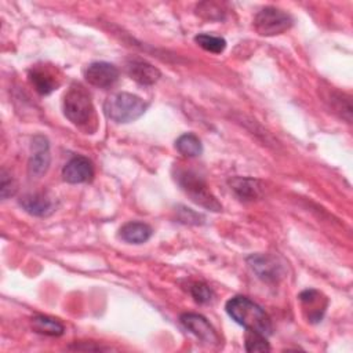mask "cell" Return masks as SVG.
I'll return each mask as SVG.
<instances>
[{
	"label": "cell",
	"mask_w": 353,
	"mask_h": 353,
	"mask_svg": "<svg viewBox=\"0 0 353 353\" xmlns=\"http://www.w3.org/2000/svg\"><path fill=\"white\" fill-rule=\"evenodd\" d=\"M225 309L234 321L243 326L247 331L261 334L267 338L272 335L273 327L269 316L260 305H257L247 297L230 298L226 302Z\"/></svg>",
	"instance_id": "cell-1"
},
{
	"label": "cell",
	"mask_w": 353,
	"mask_h": 353,
	"mask_svg": "<svg viewBox=\"0 0 353 353\" xmlns=\"http://www.w3.org/2000/svg\"><path fill=\"white\" fill-rule=\"evenodd\" d=\"M148 104L130 93H116L104 104L105 114L116 123L134 122L147 112Z\"/></svg>",
	"instance_id": "cell-2"
},
{
	"label": "cell",
	"mask_w": 353,
	"mask_h": 353,
	"mask_svg": "<svg viewBox=\"0 0 353 353\" xmlns=\"http://www.w3.org/2000/svg\"><path fill=\"white\" fill-rule=\"evenodd\" d=\"M64 113L76 126H86L90 123L94 114V106L90 94L82 84L73 83L66 91L64 98Z\"/></svg>",
	"instance_id": "cell-3"
},
{
	"label": "cell",
	"mask_w": 353,
	"mask_h": 353,
	"mask_svg": "<svg viewBox=\"0 0 353 353\" xmlns=\"http://www.w3.org/2000/svg\"><path fill=\"white\" fill-rule=\"evenodd\" d=\"M177 181L195 203H197L211 211H221L222 206L218 203V200L210 192L204 180L200 175H197L195 171L178 170Z\"/></svg>",
	"instance_id": "cell-4"
},
{
	"label": "cell",
	"mask_w": 353,
	"mask_h": 353,
	"mask_svg": "<svg viewBox=\"0 0 353 353\" xmlns=\"http://www.w3.org/2000/svg\"><path fill=\"white\" fill-rule=\"evenodd\" d=\"M293 25L291 17L275 8H267L261 10L254 19V28L263 36L282 35Z\"/></svg>",
	"instance_id": "cell-5"
},
{
	"label": "cell",
	"mask_w": 353,
	"mask_h": 353,
	"mask_svg": "<svg viewBox=\"0 0 353 353\" xmlns=\"http://www.w3.org/2000/svg\"><path fill=\"white\" fill-rule=\"evenodd\" d=\"M32 156L29 159L28 170L29 175L35 178H40L43 174L47 173L51 162L50 156V145L46 137L36 136L32 140Z\"/></svg>",
	"instance_id": "cell-6"
},
{
	"label": "cell",
	"mask_w": 353,
	"mask_h": 353,
	"mask_svg": "<svg viewBox=\"0 0 353 353\" xmlns=\"http://www.w3.org/2000/svg\"><path fill=\"white\" fill-rule=\"evenodd\" d=\"M86 80L98 88H110L119 79V71L108 62H93L86 69Z\"/></svg>",
	"instance_id": "cell-7"
},
{
	"label": "cell",
	"mask_w": 353,
	"mask_h": 353,
	"mask_svg": "<svg viewBox=\"0 0 353 353\" xmlns=\"http://www.w3.org/2000/svg\"><path fill=\"white\" fill-rule=\"evenodd\" d=\"M182 326L207 345L218 343L219 338L206 317L197 313H185L180 317Z\"/></svg>",
	"instance_id": "cell-8"
},
{
	"label": "cell",
	"mask_w": 353,
	"mask_h": 353,
	"mask_svg": "<svg viewBox=\"0 0 353 353\" xmlns=\"http://www.w3.org/2000/svg\"><path fill=\"white\" fill-rule=\"evenodd\" d=\"M62 177L69 184L88 182L94 177L93 163L84 156H76L65 165L62 170Z\"/></svg>",
	"instance_id": "cell-9"
},
{
	"label": "cell",
	"mask_w": 353,
	"mask_h": 353,
	"mask_svg": "<svg viewBox=\"0 0 353 353\" xmlns=\"http://www.w3.org/2000/svg\"><path fill=\"white\" fill-rule=\"evenodd\" d=\"M300 301L305 311L309 312L308 320L311 323H319L323 319V315L327 308L326 297L316 290H306L301 293Z\"/></svg>",
	"instance_id": "cell-10"
},
{
	"label": "cell",
	"mask_w": 353,
	"mask_h": 353,
	"mask_svg": "<svg viewBox=\"0 0 353 353\" xmlns=\"http://www.w3.org/2000/svg\"><path fill=\"white\" fill-rule=\"evenodd\" d=\"M127 72L132 79L143 86H152L160 79V71L143 60H132L127 64Z\"/></svg>",
	"instance_id": "cell-11"
},
{
	"label": "cell",
	"mask_w": 353,
	"mask_h": 353,
	"mask_svg": "<svg viewBox=\"0 0 353 353\" xmlns=\"http://www.w3.org/2000/svg\"><path fill=\"white\" fill-rule=\"evenodd\" d=\"M152 236V228L144 222H127L121 229V238L132 245H143Z\"/></svg>",
	"instance_id": "cell-12"
},
{
	"label": "cell",
	"mask_w": 353,
	"mask_h": 353,
	"mask_svg": "<svg viewBox=\"0 0 353 353\" xmlns=\"http://www.w3.org/2000/svg\"><path fill=\"white\" fill-rule=\"evenodd\" d=\"M249 264L263 280H276L280 273V267L268 256H253L249 258Z\"/></svg>",
	"instance_id": "cell-13"
},
{
	"label": "cell",
	"mask_w": 353,
	"mask_h": 353,
	"mask_svg": "<svg viewBox=\"0 0 353 353\" xmlns=\"http://www.w3.org/2000/svg\"><path fill=\"white\" fill-rule=\"evenodd\" d=\"M20 204L23 206V208L36 217H43L47 215L49 212H51L53 210V203L49 197H46L45 195L40 193H34V195H27L21 199Z\"/></svg>",
	"instance_id": "cell-14"
},
{
	"label": "cell",
	"mask_w": 353,
	"mask_h": 353,
	"mask_svg": "<svg viewBox=\"0 0 353 353\" xmlns=\"http://www.w3.org/2000/svg\"><path fill=\"white\" fill-rule=\"evenodd\" d=\"M29 79H31V83L34 84L35 90L42 95L51 94L58 86L54 75L50 73L47 69L35 68L34 71H31Z\"/></svg>",
	"instance_id": "cell-15"
},
{
	"label": "cell",
	"mask_w": 353,
	"mask_h": 353,
	"mask_svg": "<svg viewBox=\"0 0 353 353\" xmlns=\"http://www.w3.org/2000/svg\"><path fill=\"white\" fill-rule=\"evenodd\" d=\"M177 151L186 158H197L203 152L200 140L195 134H184L175 141Z\"/></svg>",
	"instance_id": "cell-16"
},
{
	"label": "cell",
	"mask_w": 353,
	"mask_h": 353,
	"mask_svg": "<svg viewBox=\"0 0 353 353\" xmlns=\"http://www.w3.org/2000/svg\"><path fill=\"white\" fill-rule=\"evenodd\" d=\"M34 330L39 334L50 335V337H60L64 334V326L51 317L47 316H35L32 319Z\"/></svg>",
	"instance_id": "cell-17"
},
{
	"label": "cell",
	"mask_w": 353,
	"mask_h": 353,
	"mask_svg": "<svg viewBox=\"0 0 353 353\" xmlns=\"http://www.w3.org/2000/svg\"><path fill=\"white\" fill-rule=\"evenodd\" d=\"M230 185L232 189L245 200H254L260 195L257 181L249 178H234L233 181H230Z\"/></svg>",
	"instance_id": "cell-18"
},
{
	"label": "cell",
	"mask_w": 353,
	"mask_h": 353,
	"mask_svg": "<svg viewBox=\"0 0 353 353\" xmlns=\"http://www.w3.org/2000/svg\"><path fill=\"white\" fill-rule=\"evenodd\" d=\"M195 42L206 51L212 53V54H221L225 47H226V42L225 39L219 38V36H212V35H207V34H202L197 35L195 38Z\"/></svg>",
	"instance_id": "cell-19"
},
{
	"label": "cell",
	"mask_w": 353,
	"mask_h": 353,
	"mask_svg": "<svg viewBox=\"0 0 353 353\" xmlns=\"http://www.w3.org/2000/svg\"><path fill=\"white\" fill-rule=\"evenodd\" d=\"M246 350L247 352H268L271 350V346L267 341V337L247 331L246 335Z\"/></svg>",
	"instance_id": "cell-20"
},
{
	"label": "cell",
	"mask_w": 353,
	"mask_h": 353,
	"mask_svg": "<svg viewBox=\"0 0 353 353\" xmlns=\"http://www.w3.org/2000/svg\"><path fill=\"white\" fill-rule=\"evenodd\" d=\"M197 14H200L203 19L210 21H219L223 19V10L217 3H200L197 6Z\"/></svg>",
	"instance_id": "cell-21"
},
{
	"label": "cell",
	"mask_w": 353,
	"mask_h": 353,
	"mask_svg": "<svg viewBox=\"0 0 353 353\" xmlns=\"http://www.w3.org/2000/svg\"><path fill=\"white\" fill-rule=\"evenodd\" d=\"M191 294H192V297L195 298V301L199 302V304H208V302H211L212 298H214L212 290H211L207 284H203V283H195V284H192V287H191Z\"/></svg>",
	"instance_id": "cell-22"
},
{
	"label": "cell",
	"mask_w": 353,
	"mask_h": 353,
	"mask_svg": "<svg viewBox=\"0 0 353 353\" xmlns=\"http://www.w3.org/2000/svg\"><path fill=\"white\" fill-rule=\"evenodd\" d=\"M0 192H2L3 200L14 196L17 192L16 181L5 170L2 171V184H0Z\"/></svg>",
	"instance_id": "cell-23"
}]
</instances>
